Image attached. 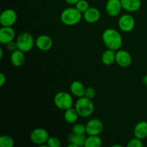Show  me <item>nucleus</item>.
<instances>
[{
  "mask_svg": "<svg viewBox=\"0 0 147 147\" xmlns=\"http://www.w3.org/2000/svg\"><path fill=\"white\" fill-rule=\"evenodd\" d=\"M102 40L108 49L115 51L119 50L123 44L121 34L117 30L112 28H109L103 32Z\"/></svg>",
  "mask_w": 147,
  "mask_h": 147,
  "instance_id": "nucleus-1",
  "label": "nucleus"
},
{
  "mask_svg": "<svg viewBox=\"0 0 147 147\" xmlns=\"http://www.w3.org/2000/svg\"><path fill=\"white\" fill-rule=\"evenodd\" d=\"M82 17V13L76 7H68L61 12L60 20L65 25L73 26L80 22Z\"/></svg>",
  "mask_w": 147,
  "mask_h": 147,
  "instance_id": "nucleus-2",
  "label": "nucleus"
},
{
  "mask_svg": "<svg viewBox=\"0 0 147 147\" xmlns=\"http://www.w3.org/2000/svg\"><path fill=\"white\" fill-rule=\"evenodd\" d=\"M75 109L80 117L87 118L91 116L94 112V104L91 99L83 96L78 98L75 103Z\"/></svg>",
  "mask_w": 147,
  "mask_h": 147,
  "instance_id": "nucleus-3",
  "label": "nucleus"
},
{
  "mask_svg": "<svg viewBox=\"0 0 147 147\" xmlns=\"http://www.w3.org/2000/svg\"><path fill=\"white\" fill-rule=\"evenodd\" d=\"M54 103L57 109L65 111L73 107V99L67 92L60 91L55 96Z\"/></svg>",
  "mask_w": 147,
  "mask_h": 147,
  "instance_id": "nucleus-4",
  "label": "nucleus"
},
{
  "mask_svg": "<svg viewBox=\"0 0 147 147\" xmlns=\"http://www.w3.org/2000/svg\"><path fill=\"white\" fill-rule=\"evenodd\" d=\"M17 44L19 50L24 53L30 52L33 48L34 45V40L32 35L27 32H24L19 34L17 38Z\"/></svg>",
  "mask_w": 147,
  "mask_h": 147,
  "instance_id": "nucleus-5",
  "label": "nucleus"
},
{
  "mask_svg": "<svg viewBox=\"0 0 147 147\" xmlns=\"http://www.w3.org/2000/svg\"><path fill=\"white\" fill-rule=\"evenodd\" d=\"M30 137V140L33 144L40 146L47 143L50 136L46 129L43 128H37L31 132Z\"/></svg>",
  "mask_w": 147,
  "mask_h": 147,
  "instance_id": "nucleus-6",
  "label": "nucleus"
},
{
  "mask_svg": "<svg viewBox=\"0 0 147 147\" xmlns=\"http://www.w3.org/2000/svg\"><path fill=\"white\" fill-rule=\"evenodd\" d=\"M17 20V14L14 9L4 10L0 15V23L2 27H11Z\"/></svg>",
  "mask_w": 147,
  "mask_h": 147,
  "instance_id": "nucleus-7",
  "label": "nucleus"
},
{
  "mask_svg": "<svg viewBox=\"0 0 147 147\" xmlns=\"http://www.w3.org/2000/svg\"><path fill=\"white\" fill-rule=\"evenodd\" d=\"M86 134L88 135H99L103 131V123L100 119H92L86 124Z\"/></svg>",
  "mask_w": 147,
  "mask_h": 147,
  "instance_id": "nucleus-8",
  "label": "nucleus"
},
{
  "mask_svg": "<svg viewBox=\"0 0 147 147\" xmlns=\"http://www.w3.org/2000/svg\"><path fill=\"white\" fill-rule=\"evenodd\" d=\"M118 26L119 29L124 32L132 31L135 27L134 18L130 14H123L119 18Z\"/></svg>",
  "mask_w": 147,
  "mask_h": 147,
  "instance_id": "nucleus-9",
  "label": "nucleus"
},
{
  "mask_svg": "<svg viewBox=\"0 0 147 147\" xmlns=\"http://www.w3.org/2000/svg\"><path fill=\"white\" fill-rule=\"evenodd\" d=\"M116 63L121 67H127L131 64L132 57L129 52L119 49L116 53Z\"/></svg>",
  "mask_w": 147,
  "mask_h": 147,
  "instance_id": "nucleus-10",
  "label": "nucleus"
},
{
  "mask_svg": "<svg viewBox=\"0 0 147 147\" xmlns=\"http://www.w3.org/2000/svg\"><path fill=\"white\" fill-rule=\"evenodd\" d=\"M122 9L121 0H108L106 2V11L110 17H117L121 13Z\"/></svg>",
  "mask_w": 147,
  "mask_h": 147,
  "instance_id": "nucleus-11",
  "label": "nucleus"
},
{
  "mask_svg": "<svg viewBox=\"0 0 147 147\" xmlns=\"http://www.w3.org/2000/svg\"><path fill=\"white\" fill-rule=\"evenodd\" d=\"M35 45L39 50L43 52H46L52 48L53 42L50 36L46 35V34H42L37 37L35 40Z\"/></svg>",
  "mask_w": 147,
  "mask_h": 147,
  "instance_id": "nucleus-12",
  "label": "nucleus"
},
{
  "mask_svg": "<svg viewBox=\"0 0 147 147\" xmlns=\"http://www.w3.org/2000/svg\"><path fill=\"white\" fill-rule=\"evenodd\" d=\"M83 14V17L85 21L90 24L97 22L100 18V11L96 7H89Z\"/></svg>",
  "mask_w": 147,
  "mask_h": 147,
  "instance_id": "nucleus-13",
  "label": "nucleus"
},
{
  "mask_svg": "<svg viewBox=\"0 0 147 147\" xmlns=\"http://www.w3.org/2000/svg\"><path fill=\"white\" fill-rule=\"evenodd\" d=\"M15 37V32L11 27H2L0 29V42L7 45L13 41Z\"/></svg>",
  "mask_w": 147,
  "mask_h": 147,
  "instance_id": "nucleus-14",
  "label": "nucleus"
},
{
  "mask_svg": "<svg viewBox=\"0 0 147 147\" xmlns=\"http://www.w3.org/2000/svg\"><path fill=\"white\" fill-rule=\"evenodd\" d=\"M122 8L129 12H135L142 7L141 0H121Z\"/></svg>",
  "mask_w": 147,
  "mask_h": 147,
  "instance_id": "nucleus-15",
  "label": "nucleus"
},
{
  "mask_svg": "<svg viewBox=\"0 0 147 147\" xmlns=\"http://www.w3.org/2000/svg\"><path fill=\"white\" fill-rule=\"evenodd\" d=\"M134 134L135 137L140 139H144L147 137V121H142L135 126L134 129Z\"/></svg>",
  "mask_w": 147,
  "mask_h": 147,
  "instance_id": "nucleus-16",
  "label": "nucleus"
},
{
  "mask_svg": "<svg viewBox=\"0 0 147 147\" xmlns=\"http://www.w3.org/2000/svg\"><path fill=\"white\" fill-rule=\"evenodd\" d=\"M10 60H11V64L15 67H20L22 65L25 61V55L24 53L22 50H16L15 51L12 52L10 57Z\"/></svg>",
  "mask_w": 147,
  "mask_h": 147,
  "instance_id": "nucleus-17",
  "label": "nucleus"
},
{
  "mask_svg": "<svg viewBox=\"0 0 147 147\" xmlns=\"http://www.w3.org/2000/svg\"><path fill=\"white\" fill-rule=\"evenodd\" d=\"M70 90L73 96L78 98H80L84 96L86 87L80 81L75 80V81L72 82L71 84H70Z\"/></svg>",
  "mask_w": 147,
  "mask_h": 147,
  "instance_id": "nucleus-18",
  "label": "nucleus"
},
{
  "mask_svg": "<svg viewBox=\"0 0 147 147\" xmlns=\"http://www.w3.org/2000/svg\"><path fill=\"white\" fill-rule=\"evenodd\" d=\"M86 138L87 136L86 134H77L71 133L67 136V141L69 143L75 144L78 147L84 146Z\"/></svg>",
  "mask_w": 147,
  "mask_h": 147,
  "instance_id": "nucleus-19",
  "label": "nucleus"
},
{
  "mask_svg": "<svg viewBox=\"0 0 147 147\" xmlns=\"http://www.w3.org/2000/svg\"><path fill=\"white\" fill-rule=\"evenodd\" d=\"M101 61L106 65H111L116 62V53L115 50L108 49L103 52L101 55Z\"/></svg>",
  "mask_w": 147,
  "mask_h": 147,
  "instance_id": "nucleus-20",
  "label": "nucleus"
},
{
  "mask_svg": "<svg viewBox=\"0 0 147 147\" xmlns=\"http://www.w3.org/2000/svg\"><path fill=\"white\" fill-rule=\"evenodd\" d=\"M79 114L74 108H70L65 111L64 119L67 123H75L78 121L79 117Z\"/></svg>",
  "mask_w": 147,
  "mask_h": 147,
  "instance_id": "nucleus-21",
  "label": "nucleus"
},
{
  "mask_svg": "<svg viewBox=\"0 0 147 147\" xmlns=\"http://www.w3.org/2000/svg\"><path fill=\"white\" fill-rule=\"evenodd\" d=\"M102 139L98 135H88L85 142V147H100Z\"/></svg>",
  "mask_w": 147,
  "mask_h": 147,
  "instance_id": "nucleus-22",
  "label": "nucleus"
},
{
  "mask_svg": "<svg viewBox=\"0 0 147 147\" xmlns=\"http://www.w3.org/2000/svg\"><path fill=\"white\" fill-rule=\"evenodd\" d=\"M14 141L11 136L3 135L0 137V146L1 147H13Z\"/></svg>",
  "mask_w": 147,
  "mask_h": 147,
  "instance_id": "nucleus-23",
  "label": "nucleus"
},
{
  "mask_svg": "<svg viewBox=\"0 0 147 147\" xmlns=\"http://www.w3.org/2000/svg\"><path fill=\"white\" fill-rule=\"evenodd\" d=\"M72 133L77 134H86V126L83 123H76L72 128Z\"/></svg>",
  "mask_w": 147,
  "mask_h": 147,
  "instance_id": "nucleus-24",
  "label": "nucleus"
},
{
  "mask_svg": "<svg viewBox=\"0 0 147 147\" xmlns=\"http://www.w3.org/2000/svg\"><path fill=\"white\" fill-rule=\"evenodd\" d=\"M76 7L81 13H84L89 8V4L86 0H80L76 4Z\"/></svg>",
  "mask_w": 147,
  "mask_h": 147,
  "instance_id": "nucleus-25",
  "label": "nucleus"
},
{
  "mask_svg": "<svg viewBox=\"0 0 147 147\" xmlns=\"http://www.w3.org/2000/svg\"><path fill=\"white\" fill-rule=\"evenodd\" d=\"M143 146L144 144L142 142V139H138L136 137L129 140V142L127 144L128 147H142Z\"/></svg>",
  "mask_w": 147,
  "mask_h": 147,
  "instance_id": "nucleus-26",
  "label": "nucleus"
},
{
  "mask_svg": "<svg viewBox=\"0 0 147 147\" xmlns=\"http://www.w3.org/2000/svg\"><path fill=\"white\" fill-rule=\"evenodd\" d=\"M47 145L48 147H60L61 146L60 141L56 137H49L47 142Z\"/></svg>",
  "mask_w": 147,
  "mask_h": 147,
  "instance_id": "nucleus-27",
  "label": "nucleus"
},
{
  "mask_svg": "<svg viewBox=\"0 0 147 147\" xmlns=\"http://www.w3.org/2000/svg\"><path fill=\"white\" fill-rule=\"evenodd\" d=\"M96 95V89L94 88L93 87H88L86 88V91H85V95L84 96L85 97L88 98L89 99H93L94 98L95 96Z\"/></svg>",
  "mask_w": 147,
  "mask_h": 147,
  "instance_id": "nucleus-28",
  "label": "nucleus"
},
{
  "mask_svg": "<svg viewBox=\"0 0 147 147\" xmlns=\"http://www.w3.org/2000/svg\"><path fill=\"white\" fill-rule=\"evenodd\" d=\"M7 49L9 50V51L10 52H14L16 50H17L18 49V47H17V41H11L9 42V43H7Z\"/></svg>",
  "mask_w": 147,
  "mask_h": 147,
  "instance_id": "nucleus-29",
  "label": "nucleus"
},
{
  "mask_svg": "<svg viewBox=\"0 0 147 147\" xmlns=\"http://www.w3.org/2000/svg\"><path fill=\"white\" fill-rule=\"evenodd\" d=\"M6 83V76L3 73H0V87H2Z\"/></svg>",
  "mask_w": 147,
  "mask_h": 147,
  "instance_id": "nucleus-30",
  "label": "nucleus"
},
{
  "mask_svg": "<svg viewBox=\"0 0 147 147\" xmlns=\"http://www.w3.org/2000/svg\"><path fill=\"white\" fill-rule=\"evenodd\" d=\"M70 5H76L80 0H65Z\"/></svg>",
  "mask_w": 147,
  "mask_h": 147,
  "instance_id": "nucleus-31",
  "label": "nucleus"
},
{
  "mask_svg": "<svg viewBox=\"0 0 147 147\" xmlns=\"http://www.w3.org/2000/svg\"><path fill=\"white\" fill-rule=\"evenodd\" d=\"M142 81H143L144 84L147 86V75H145V76H144L143 78H142Z\"/></svg>",
  "mask_w": 147,
  "mask_h": 147,
  "instance_id": "nucleus-32",
  "label": "nucleus"
},
{
  "mask_svg": "<svg viewBox=\"0 0 147 147\" xmlns=\"http://www.w3.org/2000/svg\"><path fill=\"white\" fill-rule=\"evenodd\" d=\"M3 49L1 48H0V59H2V57H3Z\"/></svg>",
  "mask_w": 147,
  "mask_h": 147,
  "instance_id": "nucleus-33",
  "label": "nucleus"
}]
</instances>
